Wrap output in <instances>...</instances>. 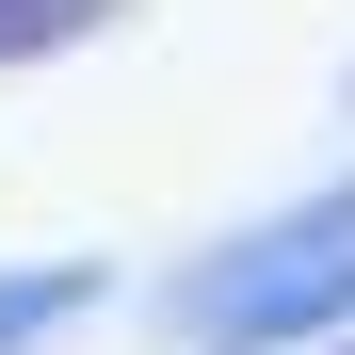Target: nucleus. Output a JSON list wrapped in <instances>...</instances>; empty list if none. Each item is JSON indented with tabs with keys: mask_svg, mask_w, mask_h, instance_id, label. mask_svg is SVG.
Here are the masks:
<instances>
[{
	"mask_svg": "<svg viewBox=\"0 0 355 355\" xmlns=\"http://www.w3.org/2000/svg\"><path fill=\"white\" fill-rule=\"evenodd\" d=\"M113 0H0V65H49V49H81Z\"/></svg>",
	"mask_w": 355,
	"mask_h": 355,
	"instance_id": "nucleus-3",
	"label": "nucleus"
},
{
	"mask_svg": "<svg viewBox=\"0 0 355 355\" xmlns=\"http://www.w3.org/2000/svg\"><path fill=\"white\" fill-rule=\"evenodd\" d=\"M339 307H355V194L259 226V243H226L210 275H178V339H210V355L307 339V323H339Z\"/></svg>",
	"mask_w": 355,
	"mask_h": 355,
	"instance_id": "nucleus-1",
	"label": "nucleus"
},
{
	"mask_svg": "<svg viewBox=\"0 0 355 355\" xmlns=\"http://www.w3.org/2000/svg\"><path fill=\"white\" fill-rule=\"evenodd\" d=\"M97 307V259H49V275H0V355H33L49 323H81Z\"/></svg>",
	"mask_w": 355,
	"mask_h": 355,
	"instance_id": "nucleus-2",
	"label": "nucleus"
}]
</instances>
